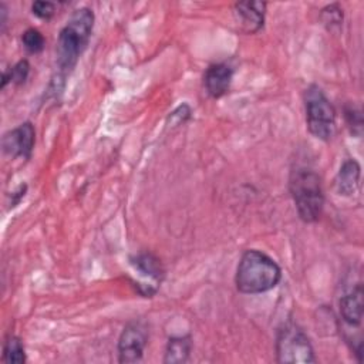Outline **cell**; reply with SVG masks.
<instances>
[{"mask_svg": "<svg viewBox=\"0 0 364 364\" xmlns=\"http://www.w3.org/2000/svg\"><path fill=\"white\" fill-rule=\"evenodd\" d=\"M3 361L23 364L26 363V351L23 341L16 336H9L3 346Z\"/></svg>", "mask_w": 364, "mask_h": 364, "instance_id": "cell-14", "label": "cell"}, {"mask_svg": "<svg viewBox=\"0 0 364 364\" xmlns=\"http://www.w3.org/2000/svg\"><path fill=\"white\" fill-rule=\"evenodd\" d=\"M30 73V64L27 60H20L16 63L9 71L3 73V81H1V88L6 87L7 82H13L16 85H20L26 82L27 77Z\"/></svg>", "mask_w": 364, "mask_h": 364, "instance_id": "cell-15", "label": "cell"}, {"mask_svg": "<svg viewBox=\"0 0 364 364\" xmlns=\"http://www.w3.org/2000/svg\"><path fill=\"white\" fill-rule=\"evenodd\" d=\"M304 108L309 132L321 141H330L336 134V109L323 90L311 84L304 91Z\"/></svg>", "mask_w": 364, "mask_h": 364, "instance_id": "cell-4", "label": "cell"}, {"mask_svg": "<svg viewBox=\"0 0 364 364\" xmlns=\"http://www.w3.org/2000/svg\"><path fill=\"white\" fill-rule=\"evenodd\" d=\"M276 355L279 363H314V350L307 334L294 323L283 324L276 337Z\"/></svg>", "mask_w": 364, "mask_h": 364, "instance_id": "cell-5", "label": "cell"}, {"mask_svg": "<svg viewBox=\"0 0 364 364\" xmlns=\"http://www.w3.org/2000/svg\"><path fill=\"white\" fill-rule=\"evenodd\" d=\"M131 264L136 272H139L142 276L154 280L155 283H161L165 274V270L161 264V262L151 253H139L129 259Z\"/></svg>", "mask_w": 364, "mask_h": 364, "instance_id": "cell-12", "label": "cell"}, {"mask_svg": "<svg viewBox=\"0 0 364 364\" xmlns=\"http://www.w3.org/2000/svg\"><path fill=\"white\" fill-rule=\"evenodd\" d=\"M344 118L351 135L361 136L363 134V114L361 109L353 104L344 107Z\"/></svg>", "mask_w": 364, "mask_h": 364, "instance_id": "cell-17", "label": "cell"}, {"mask_svg": "<svg viewBox=\"0 0 364 364\" xmlns=\"http://www.w3.org/2000/svg\"><path fill=\"white\" fill-rule=\"evenodd\" d=\"M289 191L299 218L306 223L318 220L324 206V192L318 173L307 166L291 169L289 176Z\"/></svg>", "mask_w": 364, "mask_h": 364, "instance_id": "cell-3", "label": "cell"}, {"mask_svg": "<svg viewBox=\"0 0 364 364\" xmlns=\"http://www.w3.org/2000/svg\"><path fill=\"white\" fill-rule=\"evenodd\" d=\"M191 114H192V111H191L189 105L182 104V105H179L175 111L171 112L169 119H171L175 125H179L181 122H185L186 119H189V118H191Z\"/></svg>", "mask_w": 364, "mask_h": 364, "instance_id": "cell-20", "label": "cell"}, {"mask_svg": "<svg viewBox=\"0 0 364 364\" xmlns=\"http://www.w3.org/2000/svg\"><path fill=\"white\" fill-rule=\"evenodd\" d=\"M266 13L264 1H239L235 4V16L245 33H256L263 27Z\"/></svg>", "mask_w": 364, "mask_h": 364, "instance_id": "cell-9", "label": "cell"}, {"mask_svg": "<svg viewBox=\"0 0 364 364\" xmlns=\"http://www.w3.org/2000/svg\"><path fill=\"white\" fill-rule=\"evenodd\" d=\"M360 176H361V168L360 164L355 159H346L334 179V186L338 195L343 196H351L357 192L360 186Z\"/></svg>", "mask_w": 364, "mask_h": 364, "instance_id": "cell-10", "label": "cell"}, {"mask_svg": "<svg viewBox=\"0 0 364 364\" xmlns=\"http://www.w3.org/2000/svg\"><path fill=\"white\" fill-rule=\"evenodd\" d=\"M94 18L92 10L81 7L71 14L61 28L57 40V65L61 75L65 77L75 67L80 55L88 46Z\"/></svg>", "mask_w": 364, "mask_h": 364, "instance_id": "cell-1", "label": "cell"}, {"mask_svg": "<svg viewBox=\"0 0 364 364\" xmlns=\"http://www.w3.org/2000/svg\"><path fill=\"white\" fill-rule=\"evenodd\" d=\"M21 43L30 54H37L43 51L46 40L44 36L37 28H27L21 36Z\"/></svg>", "mask_w": 364, "mask_h": 364, "instance_id": "cell-16", "label": "cell"}, {"mask_svg": "<svg viewBox=\"0 0 364 364\" xmlns=\"http://www.w3.org/2000/svg\"><path fill=\"white\" fill-rule=\"evenodd\" d=\"M363 287L361 284H357L353 291L344 294L340 299V314L347 324L360 326L363 320Z\"/></svg>", "mask_w": 364, "mask_h": 364, "instance_id": "cell-11", "label": "cell"}, {"mask_svg": "<svg viewBox=\"0 0 364 364\" xmlns=\"http://www.w3.org/2000/svg\"><path fill=\"white\" fill-rule=\"evenodd\" d=\"M31 11L41 20H50L55 13V4L53 1H34L31 4Z\"/></svg>", "mask_w": 364, "mask_h": 364, "instance_id": "cell-19", "label": "cell"}, {"mask_svg": "<svg viewBox=\"0 0 364 364\" xmlns=\"http://www.w3.org/2000/svg\"><path fill=\"white\" fill-rule=\"evenodd\" d=\"M320 18L328 30L340 27L343 24V9H340L338 4L326 6L320 13Z\"/></svg>", "mask_w": 364, "mask_h": 364, "instance_id": "cell-18", "label": "cell"}, {"mask_svg": "<svg viewBox=\"0 0 364 364\" xmlns=\"http://www.w3.org/2000/svg\"><path fill=\"white\" fill-rule=\"evenodd\" d=\"M233 68L225 63L210 64L203 74V85L212 98L223 97L232 84Z\"/></svg>", "mask_w": 364, "mask_h": 364, "instance_id": "cell-8", "label": "cell"}, {"mask_svg": "<svg viewBox=\"0 0 364 364\" xmlns=\"http://www.w3.org/2000/svg\"><path fill=\"white\" fill-rule=\"evenodd\" d=\"M282 279V269L266 253L246 250L237 264L235 283L240 293L259 294L272 290Z\"/></svg>", "mask_w": 364, "mask_h": 364, "instance_id": "cell-2", "label": "cell"}, {"mask_svg": "<svg viewBox=\"0 0 364 364\" xmlns=\"http://www.w3.org/2000/svg\"><path fill=\"white\" fill-rule=\"evenodd\" d=\"M192 350V340L189 336L171 337L166 343L164 363L168 364H181L189 360Z\"/></svg>", "mask_w": 364, "mask_h": 364, "instance_id": "cell-13", "label": "cell"}, {"mask_svg": "<svg viewBox=\"0 0 364 364\" xmlns=\"http://www.w3.org/2000/svg\"><path fill=\"white\" fill-rule=\"evenodd\" d=\"M36 141V131L31 122L26 121L11 131L6 132L1 138L3 152L11 158H24L31 156Z\"/></svg>", "mask_w": 364, "mask_h": 364, "instance_id": "cell-7", "label": "cell"}, {"mask_svg": "<svg viewBox=\"0 0 364 364\" xmlns=\"http://www.w3.org/2000/svg\"><path fill=\"white\" fill-rule=\"evenodd\" d=\"M148 343V327L142 321L128 323L118 338L119 363H136L142 358Z\"/></svg>", "mask_w": 364, "mask_h": 364, "instance_id": "cell-6", "label": "cell"}]
</instances>
